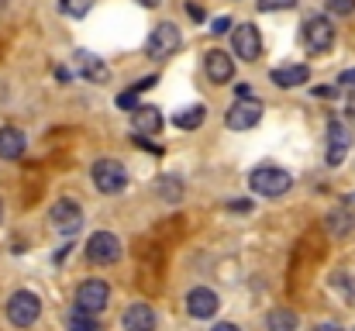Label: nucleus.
I'll use <instances>...</instances> for the list:
<instances>
[{
    "instance_id": "8",
    "label": "nucleus",
    "mask_w": 355,
    "mask_h": 331,
    "mask_svg": "<svg viewBox=\"0 0 355 331\" xmlns=\"http://www.w3.org/2000/svg\"><path fill=\"white\" fill-rule=\"evenodd\" d=\"M232 45H235V56L241 62H255L262 56V35L252 21H241L235 31H232Z\"/></svg>"
},
{
    "instance_id": "22",
    "label": "nucleus",
    "mask_w": 355,
    "mask_h": 331,
    "mask_svg": "<svg viewBox=\"0 0 355 331\" xmlns=\"http://www.w3.org/2000/svg\"><path fill=\"white\" fill-rule=\"evenodd\" d=\"M94 3H97V0H59V10H62L66 17H87Z\"/></svg>"
},
{
    "instance_id": "3",
    "label": "nucleus",
    "mask_w": 355,
    "mask_h": 331,
    "mask_svg": "<svg viewBox=\"0 0 355 331\" xmlns=\"http://www.w3.org/2000/svg\"><path fill=\"white\" fill-rule=\"evenodd\" d=\"M180 45H183L180 28H176L173 21H162V24L152 28V35H148V42H145V52H148V59H169V56L180 52Z\"/></svg>"
},
{
    "instance_id": "18",
    "label": "nucleus",
    "mask_w": 355,
    "mask_h": 331,
    "mask_svg": "<svg viewBox=\"0 0 355 331\" xmlns=\"http://www.w3.org/2000/svg\"><path fill=\"white\" fill-rule=\"evenodd\" d=\"M276 87H283V90H290V87H300V83H307L311 80V69L304 66V62H297V66H283V69H272V76H269Z\"/></svg>"
},
{
    "instance_id": "17",
    "label": "nucleus",
    "mask_w": 355,
    "mask_h": 331,
    "mask_svg": "<svg viewBox=\"0 0 355 331\" xmlns=\"http://www.w3.org/2000/svg\"><path fill=\"white\" fill-rule=\"evenodd\" d=\"M24 148H28L24 131H17V128H0V159H21Z\"/></svg>"
},
{
    "instance_id": "28",
    "label": "nucleus",
    "mask_w": 355,
    "mask_h": 331,
    "mask_svg": "<svg viewBox=\"0 0 355 331\" xmlns=\"http://www.w3.org/2000/svg\"><path fill=\"white\" fill-rule=\"evenodd\" d=\"M338 83H342L345 90H355V69H345V73L338 76Z\"/></svg>"
},
{
    "instance_id": "5",
    "label": "nucleus",
    "mask_w": 355,
    "mask_h": 331,
    "mask_svg": "<svg viewBox=\"0 0 355 331\" xmlns=\"http://www.w3.org/2000/svg\"><path fill=\"white\" fill-rule=\"evenodd\" d=\"M38 314H42V300H38L31 290L10 294V300H7V321H10L14 328H31V325L38 321Z\"/></svg>"
},
{
    "instance_id": "31",
    "label": "nucleus",
    "mask_w": 355,
    "mask_h": 331,
    "mask_svg": "<svg viewBox=\"0 0 355 331\" xmlns=\"http://www.w3.org/2000/svg\"><path fill=\"white\" fill-rule=\"evenodd\" d=\"M211 331H241V328H238V325H232V321H218Z\"/></svg>"
},
{
    "instance_id": "27",
    "label": "nucleus",
    "mask_w": 355,
    "mask_h": 331,
    "mask_svg": "<svg viewBox=\"0 0 355 331\" xmlns=\"http://www.w3.org/2000/svg\"><path fill=\"white\" fill-rule=\"evenodd\" d=\"M228 28H232V17H214V24H211V31H214V35H225Z\"/></svg>"
},
{
    "instance_id": "33",
    "label": "nucleus",
    "mask_w": 355,
    "mask_h": 331,
    "mask_svg": "<svg viewBox=\"0 0 355 331\" xmlns=\"http://www.w3.org/2000/svg\"><path fill=\"white\" fill-rule=\"evenodd\" d=\"M314 331H342V328H338V325H331V321H328V325H318V328H314Z\"/></svg>"
},
{
    "instance_id": "24",
    "label": "nucleus",
    "mask_w": 355,
    "mask_h": 331,
    "mask_svg": "<svg viewBox=\"0 0 355 331\" xmlns=\"http://www.w3.org/2000/svg\"><path fill=\"white\" fill-rule=\"evenodd\" d=\"M69 331H97L94 314H80V311H73V318H69Z\"/></svg>"
},
{
    "instance_id": "29",
    "label": "nucleus",
    "mask_w": 355,
    "mask_h": 331,
    "mask_svg": "<svg viewBox=\"0 0 355 331\" xmlns=\"http://www.w3.org/2000/svg\"><path fill=\"white\" fill-rule=\"evenodd\" d=\"M228 207H232V211H241V214H248V211H252V204H248V201H232Z\"/></svg>"
},
{
    "instance_id": "13",
    "label": "nucleus",
    "mask_w": 355,
    "mask_h": 331,
    "mask_svg": "<svg viewBox=\"0 0 355 331\" xmlns=\"http://www.w3.org/2000/svg\"><path fill=\"white\" fill-rule=\"evenodd\" d=\"M204 69H207V76H211V83H232V76H235V59L228 56V52H221V49H211L207 56H204Z\"/></svg>"
},
{
    "instance_id": "6",
    "label": "nucleus",
    "mask_w": 355,
    "mask_h": 331,
    "mask_svg": "<svg viewBox=\"0 0 355 331\" xmlns=\"http://www.w3.org/2000/svg\"><path fill=\"white\" fill-rule=\"evenodd\" d=\"M121 238L114 231H94L90 235V241H87V259L94 262V266H114L121 262Z\"/></svg>"
},
{
    "instance_id": "4",
    "label": "nucleus",
    "mask_w": 355,
    "mask_h": 331,
    "mask_svg": "<svg viewBox=\"0 0 355 331\" xmlns=\"http://www.w3.org/2000/svg\"><path fill=\"white\" fill-rule=\"evenodd\" d=\"M90 176H94V187L101 194H107V197H114V194H121L128 187V169L121 166L118 159H97Z\"/></svg>"
},
{
    "instance_id": "19",
    "label": "nucleus",
    "mask_w": 355,
    "mask_h": 331,
    "mask_svg": "<svg viewBox=\"0 0 355 331\" xmlns=\"http://www.w3.org/2000/svg\"><path fill=\"white\" fill-rule=\"evenodd\" d=\"M300 328V318L297 311H286V307H276L266 314V331H297Z\"/></svg>"
},
{
    "instance_id": "20",
    "label": "nucleus",
    "mask_w": 355,
    "mask_h": 331,
    "mask_svg": "<svg viewBox=\"0 0 355 331\" xmlns=\"http://www.w3.org/2000/svg\"><path fill=\"white\" fill-rule=\"evenodd\" d=\"M155 194H159L166 204H180V201H183V180H180V176H159V180H155Z\"/></svg>"
},
{
    "instance_id": "12",
    "label": "nucleus",
    "mask_w": 355,
    "mask_h": 331,
    "mask_svg": "<svg viewBox=\"0 0 355 331\" xmlns=\"http://www.w3.org/2000/svg\"><path fill=\"white\" fill-rule=\"evenodd\" d=\"M73 69H76L83 80H90V83H107V80H111V69H107L94 52H87V49H76V52H73Z\"/></svg>"
},
{
    "instance_id": "25",
    "label": "nucleus",
    "mask_w": 355,
    "mask_h": 331,
    "mask_svg": "<svg viewBox=\"0 0 355 331\" xmlns=\"http://www.w3.org/2000/svg\"><path fill=\"white\" fill-rule=\"evenodd\" d=\"M324 7H328V14H335V17L355 14V0H324Z\"/></svg>"
},
{
    "instance_id": "2",
    "label": "nucleus",
    "mask_w": 355,
    "mask_h": 331,
    "mask_svg": "<svg viewBox=\"0 0 355 331\" xmlns=\"http://www.w3.org/2000/svg\"><path fill=\"white\" fill-rule=\"evenodd\" d=\"M248 187H252V194H262V197H283L293 187V176L286 169H276V166H259L248 176Z\"/></svg>"
},
{
    "instance_id": "9",
    "label": "nucleus",
    "mask_w": 355,
    "mask_h": 331,
    "mask_svg": "<svg viewBox=\"0 0 355 331\" xmlns=\"http://www.w3.org/2000/svg\"><path fill=\"white\" fill-rule=\"evenodd\" d=\"M49 221H52V228L59 235H76L83 228V207L76 201H69V197L66 201H55L52 211H49Z\"/></svg>"
},
{
    "instance_id": "15",
    "label": "nucleus",
    "mask_w": 355,
    "mask_h": 331,
    "mask_svg": "<svg viewBox=\"0 0 355 331\" xmlns=\"http://www.w3.org/2000/svg\"><path fill=\"white\" fill-rule=\"evenodd\" d=\"M131 121H135V131L138 135H159L162 131V110L152 108V104L131 108Z\"/></svg>"
},
{
    "instance_id": "1",
    "label": "nucleus",
    "mask_w": 355,
    "mask_h": 331,
    "mask_svg": "<svg viewBox=\"0 0 355 331\" xmlns=\"http://www.w3.org/2000/svg\"><path fill=\"white\" fill-rule=\"evenodd\" d=\"M300 38H304V49L311 56H324L335 45V24L328 17H321V14H311L304 21V28H300Z\"/></svg>"
},
{
    "instance_id": "23",
    "label": "nucleus",
    "mask_w": 355,
    "mask_h": 331,
    "mask_svg": "<svg viewBox=\"0 0 355 331\" xmlns=\"http://www.w3.org/2000/svg\"><path fill=\"white\" fill-rule=\"evenodd\" d=\"M328 231H331V235H345V231H352V214H349V211H335V214L328 218Z\"/></svg>"
},
{
    "instance_id": "26",
    "label": "nucleus",
    "mask_w": 355,
    "mask_h": 331,
    "mask_svg": "<svg viewBox=\"0 0 355 331\" xmlns=\"http://www.w3.org/2000/svg\"><path fill=\"white\" fill-rule=\"evenodd\" d=\"M297 7V0H259V10L262 14H272V10H290Z\"/></svg>"
},
{
    "instance_id": "30",
    "label": "nucleus",
    "mask_w": 355,
    "mask_h": 331,
    "mask_svg": "<svg viewBox=\"0 0 355 331\" xmlns=\"http://www.w3.org/2000/svg\"><path fill=\"white\" fill-rule=\"evenodd\" d=\"M338 90L335 87H314V97H335Z\"/></svg>"
},
{
    "instance_id": "21",
    "label": "nucleus",
    "mask_w": 355,
    "mask_h": 331,
    "mask_svg": "<svg viewBox=\"0 0 355 331\" xmlns=\"http://www.w3.org/2000/svg\"><path fill=\"white\" fill-rule=\"evenodd\" d=\"M204 117H207V110L200 108V104H193V108L176 110V114H173V124H176L180 131H193V128L204 124Z\"/></svg>"
},
{
    "instance_id": "34",
    "label": "nucleus",
    "mask_w": 355,
    "mask_h": 331,
    "mask_svg": "<svg viewBox=\"0 0 355 331\" xmlns=\"http://www.w3.org/2000/svg\"><path fill=\"white\" fill-rule=\"evenodd\" d=\"M138 3H141V7H159L162 0H138Z\"/></svg>"
},
{
    "instance_id": "7",
    "label": "nucleus",
    "mask_w": 355,
    "mask_h": 331,
    "mask_svg": "<svg viewBox=\"0 0 355 331\" xmlns=\"http://www.w3.org/2000/svg\"><path fill=\"white\" fill-rule=\"evenodd\" d=\"M107 300H111V287L104 280H87L76 290V311L80 314H101L107 307Z\"/></svg>"
},
{
    "instance_id": "35",
    "label": "nucleus",
    "mask_w": 355,
    "mask_h": 331,
    "mask_svg": "<svg viewBox=\"0 0 355 331\" xmlns=\"http://www.w3.org/2000/svg\"><path fill=\"white\" fill-rule=\"evenodd\" d=\"M349 110H352V117H355V94L349 97Z\"/></svg>"
},
{
    "instance_id": "32",
    "label": "nucleus",
    "mask_w": 355,
    "mask_h": 331,
    "mask_svg": "<svg viewBox=\"0 0 355 331\" xmlns=\"http://www.w3.org/2000/svg\"><path fill=\"white\" fill-rule=\"evenodd\" d=\"M190 17H193V21H204V10H200L197 3H190Z\"/></svg>"
},
{
    "instance_id": "10",
    "label": "nucleus",
    "mask_w": 355,
    "mask_h": 331,
    "mask_svg": "<svg viewBox=\"0 0 355 331\" xmlns=\"http://www.w3.org/2000/svg\"><path fill=\"white\" fill-rule=\"evenodd\" d=\"M218 311H221V297H218L211 287H193V290L187 294V314H190V318L211 321Z\"/></svg>"
},
{
    "instance_id": "14",
    "label": "nucleus",
    "mask_w": 355,
    "mask_h": 331,
    "mask_svg": "<svg viewBox=\"0 0 355 331\" xmlns=\"http://www.w3.org/2000/svg\"><path fill=\"white\" fill-rule=\"evenodd\" d=\"M328 142H331V148H328V162L338 166V162L349 155V148H352L349 128H345L342 121H328Z\"/></svg>"
},
{
    "instance_id": "36",
    "label": "nucleus",
    "mask_w": 355,
    "mask_h": 331,
    "mask_svg": "<svg viewBox=\"0 0 355 331\" xmlns=\"http://www.w3.org/2000/svg\"><path fill=\"white\" fill-rule=\"evenodd\" d=\"M0 218H3V207H0Z\"/></svg>"
},
{
    "instance_id": "11",
    "label": "nucleus",
    "mask_w": 355,
    "mask_h": 331,
    "mask_svg": "<svg viewBox=\"0 0 355 331\" xmlns=\"http://www.w3.org/2000/svg\"><path fill=\"white\" fill-rule=\"evenodd\" d=\"M259 121H262V104L252 101V97H245V101L235 97V104L225 114V124H228L232 131H248V128H255Z\"/></svg>"
},
{
    "instance_id": "16",
    "label": "nucleus",
    "mask_w": 355,
    "mask_h": 331,
    "mask_svg": "<svg viewBox=\"0 0 355 331\" xmlns=\"http://www.w3.org/2000/svg\"><path fill=\"white\" fill-rule=\"evenodd\" d=\"M124 331H155V311L148 304H131L121 318Z\"/></svg>"
}]
</instances>
